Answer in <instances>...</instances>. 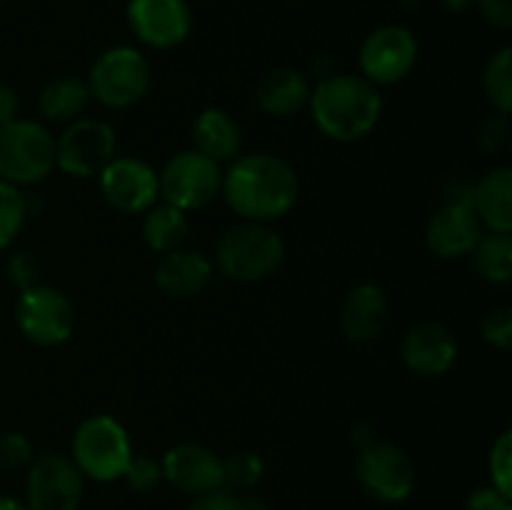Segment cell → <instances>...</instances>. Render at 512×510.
Listing matches in <instances>:
<instances>
[{"instance_id":"cell-1","label":"cell","mask_w":512,"mask_h":510,"mask_svg":"<svg viewBox=\"0 0 512 510\" xmlns=\"http://www.w3.org/2000/svg\"><path fill=\"white\" fill-rule=\"evenodd\" d=\"M220 195L240 220L273 223L285 218L300 198L293 165L275 153H240L223 170Z\"/></svg>"},{"instance_id":"cell-2","label":"cell","mask_w":512,"mask_h":510,"mask_svg":"<svg viewBox=\"0 0 512 510\" xmlns=\"http://www.w3.org/2000/svg\"><path fill=\"white\" fill-rule=\"evenodd\" d=\"M308 110L325 138L355 143L383 118V93L360 73H330L310 88Z\"/></svg>"},{"instance_id":"cell-3","label":"cell","mask_w":512,"mask_h":510,"mask_svg":"<svg viewBox=\"0 0 512 510\" xmlns=\"http://www.w3.org/2000/svg\"><path fill=\"white\" fill-rule=\"evenodd\" d=\"M285 243L270 223L240 220L225 230L215 245L213 268L235 283H260L280 270Z\"/></svg>"},{"instance_id":"cell-4","label":"cell","mask_w":512,"mask_h":510,"mask_svg":"<svg viewBox=\"0 0 512 510\" xmlns=\"http://www.w3.org/2000/svg\"><path fill=\"white\" fill-rule=\"evenodd\" d=\"M133 455L135 450L128 430L113 415H88L80 420L70 438V460L85 480H95V483L123 480Z\"/></svg>"},{"instance_id":"cell-5","label":"cell","mask_w":512,"mask_h":510,"mask_svg":"<svg viewBox=\"0 0 512 510\" xmlns=\"http://www.w3.org/2000/svg\"><path fill=\"white\" fill-rule=\"evenodd\" d=\"M153 70L140 48L113 45L93 60L88 70L90 98L110 110H128L148 95Z\"/></svg>"},{"instance_id":"cell-6","label":"cell","mask_w":512,"mask_h":510,"mask_svg":"<svg viewBox=\"0 0 512 510\" xmlns=\"http://www.w3.org/2000/svg\"><path fill=\"white\" fill-rule=\"evenodd\" d=\"M55 170V135L38 120L15 118L0 125V180L35 185Z\"/></svg>"},{"instance_id":"cell-7","label":"cell","mask_w":512,"mask_h":510,"mask_svg":"<svg viewBox=\"0 0 512 510\" xmlns=\"http://www.w3.org/2000/svg\"><path fill=\"white\" fill-rule=\"evenodd\" d=\"M13 318L20 335L40 348H58L68 343L75 333V305L60 288L48 283H35L18 290L13 305Z\"/></svg>"},{"instance_id":"cell-8","label":"cell","mask_w":512,"mask_h":510,"mask_svg":"<svg viewBox=\"0 0 512 510\" xmlns=\"http://www.w3.org/2000/svg\"><path fill=\"white\" fill-rule=\"evenodd\" d=\"M158 188L163 203L175 205L190 215L203 210L220 195L223 165L213 163L193 148L180 150L163 165V170H158Z\"/></svg>"},{"instance_id":"cell-9","label":"cell","mask_w":512,"mask_h":510,"mask_svg":"<svg viewBox=\"0 0 512 510\" xmlns=\"http://www.w3.org/2000/svg\"><path fill=\"white\" fill-rule=\"evenodd\" d=\"M118 155V135L108 120L78 118L55 135V168L70 178H98Z\"/></svg>"},{"instance_id":"cell-10","label":"cell","mask_w":512,"mask_h":510,"mask_svg":"<svg viewBox=\"0 0 512 510\" xmlns=\"http://www.w3.org/2000/svg\"><path fill=\"white\" fill-rule=\"evenodd\" d=\"M420 58V43L410 28L385 23L370 30L358 48V70L365 80L383 88L398 85L413 73Z\"/></svg>"},{"instance_id":"cell-11","label":"cell","mask_w":512,"mask_h":510,"mask_svg":"<svg viewBox=\"0 0 512 510\" xmlns=\"http://www.w3.org/2000/svg\"><path fill=\"white\" fill-rule=\"evenodd\" d=\"M355 475L365 493L378 503H403L415 490V463L400 445L378 440L355 455Z\"/></svg>"},{"instance_id":"cell-12","label":"cell","mask_w":512,"mask_h":510,"mask_svg":"<svg viewBox=\"0 0 512 510\" xmlns=\"http://www.w3.org/2000/svg\"><path fill=\"white\" fill-rule=\"evenodd\" d=\"M25 473V508L28 510H80L85 478L70 455L40 453Z\"/></svg>"},{"instance_id":"cell-13","label":"cell","mask_w":512,"mask_h":510,"mask_svg":"<svg viewBox=\"0 0 512 510\" xmlns=\"http://www.w3.org/2000/svg\"><path fill=\"white\" fill-rule=\"evenodd\" d=\"M105 203L125 215H143L160 200L158 170L135 155H115L98 175Z\"/></svg>"},{"instance_id":"cell-14","label":"cell","mask_w":512,"mask_h":510,"mask_svg":"<svg viewBox=\"0 0 512 510\" xmlns=\"http://www.w3.org/2000/svg\"><path fill=\"white\" fill-rule=\"evenodd\" d=\"M128 28L153 50H173L190 38L193 8L188 0H128Z\"/></svg>"},{"instance_id":"cell-15","label":"cell","mask_w":512,"mask_h":510,"mask_svg":"<svg viewBox=\"0 0 512 510\" xmlns=\"http://www.w3.org/2000/svg\"><path fill=\"white\" fill-rule=\"evenodd\" d=\"M485 228L470 205V195H450L425 223V245L440 260L468 258Z\"/></svg>"},{"instance_id":"cell-16","label":"cell","mask_w":512,"mask_h":510,"mask_svg":"<svg viewBox=\"0 0 512 510\" xmlns=\"http://www.w3.org/2000/svg\"><path fill=\"white\" fill-rule=\"evenodd\" d=\"M160 465H163L165 483H170L175 490L190 495V498L225 488L223 458L203 443L173 445V448L165 450Z\"/></svg>"},{"instance_id":"cell-17","label":"cell","mask_w":512,"mask_h":510,"mask_svg":"<svg viewBox=\"0 0 512 510\" xmlns=\"http://www.w3.org/2000/svg\"><path fill=\"white\" fill-rule=\"evenodd\" d=\"M460 345L453 330L443 323L413 325L400 343V360L418 378H443L458 363Z\"/></svg>"},{"instance_id":"cell-18","label":"cell","mask_w":512,"mask_h":510,"mask_svg":"<svg viewBox=\"0 0 512 510\" xmlns=\"http://www.w3.org/2000/svg\"><path fill=\"white\" fill-rule=\"evenodd\" d=\"M390 323V298L378 283H358L340 303L338 325L345 340L365 345L378 340Z\"/></svg>"},{"instance_id":"cell-19","label":"cell","mask_w":512,"mask_h":510,"mask_svg":"<svg viewBox=\"0 0 512 510\" xmlns=\"http://www.w3.org/2000/svg\"><path fill=\"white\" fill-rule=\"evenodd\" d=\"M213 260L200 250L178 248L160 255L155 265V288L170 300H190L203 293L213 280Z\"/></svg>"},{"instance_id":"cell-20","label":"cell","mask_w":512,"mask_h":510,"mask_svg":"<svg viewBox=\"0 0 512 510\" xmlns=\"http://www.w3.org/2000/svg\"><path fill=\"white\" fill-rule=\"evenodd\" d=\"M310 78L295 68H275L255 85V103L270 118H293L308 108Z\"/></svg>"},{"instance_id":"cell-21","label":"cell","mask_w":512,"mask_h":510,"mask_svg":"<svg viewBox=\"0 0 512 510\" xmlns=\"http://www.w3.org/2000/svg\"><path fill=\"white\" fill-rule=\"evenodd\" d=\"M193 150L218 165H228L243 153V130L223 108L200 110L193 120Z\"/></svg>"},{"instance_id":"cell-22","label":"cell","mask_w":512,"mask_h":510,"mask_svg":"<svg viewBox=\"0 0 512 510\" xmlns=\"http://www.w3.org/2000/svg\"><path fill=\"white\" fill-rule=\"evenodd\" d=\"M470 205L490 233H512V168L488 170L470 185Z\"/></svg>"},{"instance_id":"cell-23","label":"cell","mask_w":512,"mask_h":510,"mask_svg":"<svg viewBox=\"0 0 512 510\" xmlns=\"http://www.w3.org/2000/svg\"><path fill=\"white\" fill-rule=\"evenodd\" d=\"M90 90L85 80L63 75L43 85L38 95V110L45 123L68 125L73 120L83 118L90 105Z\"/></svg>"},{"instance_id":"cell-24","label":"cell","mask_w":512,"mask_h":510,"mask_svg":"<svg viewBox=\"0 0 512 510\" xmlns=\"http://www.w3.org/2000/svg\"><path fill=\"white\" fill-rule=\"evenodd\" d=\"M188 233H190L188 213L178 210L175 205H168L163 203V200H158L153 208H148L143 213L140 235H143V243L148 245L153 253L165 255L183 248V243L188 240Z\"/></svg>"},{"instance_id":"cell-25","label":"cell","mask_w":512,"mask_h":510,"mask_svg":"<svg viewBox=\"0 0 512 510\" xmlns=\"http://www.w3.org/2000/svg\"><path fill=\"white\" fill-rule=\"evenodd\" d=\"M473 268L485 283L508 285L512 280V238L510 233H490L485 230L475 250L470 253Z\"/></svg>"},{"instance_id":"cell-26","label":"cell","mask_w":512,"mask_h":510,"mask_svg":"<svg viewBox=\"0 0 512 510\" xmlns=\"http://www.w3.org/2000/svg\"><path fill=\"white\" fill-rule=\"evenodd\" d=\"M483 90L495 113H512V48L503 45L490 53L483 68Z\"/></svg>"},{"instance_id":"cell-27","label":"cell","mask_w":512,"mask_h":510,"mask_svg":"<svg viewBox=\"0 0 512 510\" xmlns=\"http://www.w3.org/2000/svg\"><path fill=\"white\" fill-rule=\"evenodd\" d=\"M28 218V198L18 185L0 180V250L13 245Z\"/></svg>"},{"instance_id":"cell-28","label":"cell","mask_w":512,"mask_h":510,"mask_svg":"<svg viewBox=\"0 0 512 510\" xmlns=\"http://www.w3.org/2000/svg\"><path fill=\"white\" fill-rule=\"evenodd\" d=\"M223 473H225V488L233 493H250L255 485L260 483L265 473V463L260 460L258 453L250 450H240L230 458H223Z\"/></svg>"},{"instance_id":"cell-29","label":"cell","mask_w":512,"mask_h":510,"mask_svg":"<svg viewBox=\"0 0 512 510\" xmlns=\"http://www.w3.org/2000/svg\"><path fill=\"white\" fill-rule=\"evenodd\" d=\"M488 473H490V485L495 490H500L503 495L512 498V433L498 435V440L493 443L488 455Z\"/></svg>"},{"instance_id":"cell-30","label":"cell","mask_w":512,"mask_h":510,"mask_svg":"<svg viewBox=\"0 0 512 510\" xmlns=\"http://www.w3.org/2000/svg\"><path fill=\"white\" fill-rule=\"evenodd\" d=\"M123 480L138 493H153V490L160 488V483H165L163 465H160V460L150 458V455L135 453L130 458L128 468H125Z\"/></svg>"},{"instance_id":"cell-31","label":"cell","mask_w":512,"mask_h":510,"mask_svg":"<svg viewBox=\"0 0 512 510\" xmlns=\"http://www.w3.org/2000/svg\"><path fill=\"white\" fill-rule=\"evenodd\" d=\"M480 335L485 343L495 350H510L512 348V308L510 305H498V308L488 310L480 320Z\"/></svg>"},{"instance_id":"cell-32","label":"cell","mask_w":512,"mask_h":510,"mask_svg":"<svg viewBox=\"0 0 512 510\" xmlns=\"http://www.w3.org/2000/svg\"><path fill=\"white\" fill-rule=\"evenodd\" d=\"M33 458L35 450L33 443L28 440V435L15 433V430L0 433V470L28 468Z\"/></svg>"},{"instance_id":"cell-33","label":"cell","mask_w":512,"mask_h":510,"mask_svg":"<svg viewBox=\"0 0 512 510\" xmlns=\"http://www.w3.org/2000/svg\"><path fill=\"white\" fill-rule=\"evenodd\" d=\"M510 140V115L503 113H490L488 118L480 123L478 130V145L485 153H498L508 145Z\"/></svg>"},{"instance_id":"cell-34","label":"cell","mask_w":512,"mask_h":510,"mask_svg":"<svg viewBox=\"0 0 512 510\" xmlns=\"http://www.w3.org/2000/svg\"><path fill=\"white\" fill-rule=\"evenodd\" d=\"M8 278L18 290L40 283V265L30 253H15L8 260Z\"/></svg>"},{"instance_id":"cell-35","label":"cell","mask_w":512,"mask_h":510,"mask_svg":"<svg viewBox=\"0 0 512 510\" xmlns=\"http://www.w3.org/2000/svg\"><path fill=\"white\" fill-rule=\"evenodd\" d=\"M473 8L495 30L512 28V0H475Z\"/></svg>"},{"instance_id":"cell-36","label":"cell","mask_w":512,"mask_h":510,"mask_svg":"<svg viewBox=\"0 0 512 510\" xmlns=\"http://www.w3.org/2000/svg\"><path fill=\"white\" fill-rule=\"evenodd\" d=\"M185 510H245V508L238 493H233V490L228 488H220V490H213V493L195 495Z\"/></svg>"},{"instance_id":"cell-37","label":"cell","mask_w":512,"mask_h":510,"mask_svg":"<svg viewBox=\"0 0 512 510\" xmlns=\"http://www.w3.org/2000/svg\"><path fill=\"white\" fill-rule=\"evenodd\" d=\"M465 510H512V498L495 490L493 485H483L465 498Z\"/></svg>"},{"instance_id":"cell-38","label":"cell","mask_w":512,"mask_h":510,"mask_svg":"<svg viewBox=\"0 0 512 510\" xmlns=\"http://www.w3.org/2000/svg\"><path fill=\"white\" fill-rule=\"evenodd\" d=\"M18 113H20V98L18 93H15V88L8 83H0V125L20 118Z\"/></svg>"},{"instance_id":"cell-39","label":"cell","mask_w":512,"mask_h":510,"mask_svg":"<svg viewBox=\"0 0 512 510\" xmlns=\"http://www.w3.org/2000/svg\"><path fill=\"white\" fill-rule=\"evenodd\" d=\"M350 440H353V445L358 450L365 448V445H368V443H373V440H375L373 425H368V423L353 425V430H350Z\"/></svg>"},{"instance_id":"cell-40","label":"cell","mask_w":512,"mask_h":510,"mask_svg":"<svg viewBox=\"0 0 512 510\" xmlns=\"http://www.w3.org/2000/svg\"><path fill=\"white\" fill-rule=\"evenodd\" d=\"M473 3H475V0H440V5H443L448 13H455V15L468 13V10L473 8Z\"/></svg>"},{"instance_id":"cell-41","label":"cell","mask_w":512,"mask_h":510,"mask_svg":"<svg viewBox=\"0 0 512 510\" xmlns=\"http://www.w3.org/2000/svg\"><path fill=\"white\" fill-rule=\"evenodd\" d=\"M0 510H28L20 498H13L8 493H0Z\"/></svg>"},{"instance_id":"cell-42","label":"cell","mask_w":512,"mask_h":510,"mask_svg":"<svg viewBox=\"0 0 512 510\" xmlns=\"http://www.w3.org/2000/svg\"><path fill=\"white\" fill-rule=\"evenodd\" d=\"M0 3H3V0H0Z\"/></svg>"}]
</instances>
